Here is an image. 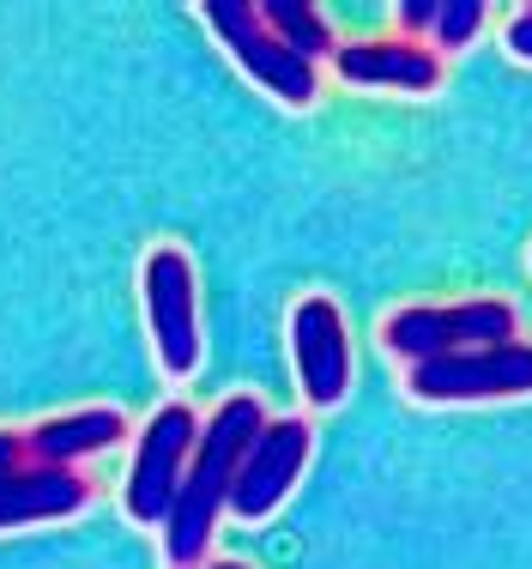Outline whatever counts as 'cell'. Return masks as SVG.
<instances>
[{"mask_svg": "<svg viewBox=\"0 0 532 569\" xmlns=\"http://www.w3.org/2000/svg\"><path fill=\"white\" fill-rule=\"evenodd\" d=\"M333 73L363 91H405V98H430L442 91V56L412 37H381V43H339Z\"/></svg>", "mask_w": 532, "mask_h": 569, "instance_id": "cell-9", "label": "cell"}, {"mask_svg": "<svg viewBox=\"0 0 532 569\" xmlns=\"http://www.w3.org/2000/svg\"><path fill=\"white\" fill-rule=\"evenodd\" d=\"M207 24H212V37L237 56V67L254 79L261 91H272L279 103H291V110H303V103H315V91H321V73H315V61H303L297 49H284L279 37L261 24V7L254 0H207Z\"/></svg>", "mask_w": 532, "mask_h": 569, "instance_id": "cell-3", "label": "cell"}, {"mask_svg": "<svg viewBox=\"0 0 532 569\" xmlns=\"http://www.w3.org/2000/svg\"><path fill=\"white\" fill-rule=\"evenodd\" d=\"M91 503V479L79 467H19L0 472V533L37 521H67Z\"/></svg>", "mask_w": 532, "mask_h": 569, "instance_id": "cell-10", "label": "cell"}, {"mask_svg": "<svg viewBox=\"0 0 532 569\" xmlns=\"http://www.w3.org/2000/svg\"><path fill=\"white\" fill-rule=\"evenodd\" d=\"M194 442H200V412L182 406V400L158 406L152 425L140 430L133 460H128V491H121V503H128V515L140 527H163L175 491H182V472H188Z\"/></svg>", "mask_w": 532, "mask_h": 569, "instance_id": "cell-5", "label": "cell"}, {"mask_svg": "<svg viewBox=\"0 0 532 569\" xmlns=\"http://www.w3.org/2000/svg\"><path fill=\"white\" fill-rule=\"evenodd\" d=\"M145 321H152V346L158 363L170 376H194L200 370V303H194V261L175 242H158L145 254Z\"/></svg>", "mask_w": 532, "mask_h": 569, "instance_id": "cell-6", "label": "cell"}, {"mask_svg": "<svg viewBox=\"0 0 532 569\" xmlns=\"http://www.w3.org/2000/svg\"><path fill=\"white\" fill-rule=\"evenodd\" d=\"M309 442H315L309 418H267L261 437L249 442V455H242V467H237L230 515H237V521H267V515L291 497V485L303 479Z\"/></svg>", "mask_w": 532, "mask_h": 569, "instance_id": "cell-7", "label": "cell"}, {"mask_svg": "<svg viewBox=\"0 0 532 569\" xmlns=\"http://www.w3.org/2000/svg\"><path fill=\"white\" fill-rule=\"evenodd\" d=\"M479 24H484L479 0H442V7H435V43H442V49H466L472 37H479Z\"/></svg>", "mask_w": 532, "mask_h": 569, "instance_id": "cell-13", "label": "cell"}, {"mask_svg": "<svg viewBox=\"0 0 532 569\" xmlns=\"http://www.w3.org/2000/svg\"><path fill=\"white\" fill-rule=\"evenodd\" d=\"M509 56L532 61V7H521V12H514V24H509Z\"/></svg>", "mask_w": 532, "mask_h": 569, "instance_id": "cell-15", "label": "cell"}, {"mask_svg": "<svg viewBox=\"0 0 532 569\" xmlns=\"http://www.w3.org/2000/svg\"><path fill=\"white\" fill-rule=\"evenodd\" d=\"M435 7H442V0H400V7H393V19H400L405 31H412V43H418V31L435 24Z\"/></svg>", "mask_w": 532, "mask_h": 569, "instance_id": "cell-14", "label": "cell"}, {"mask_svg": "<svg viewBox=\"0 0 532 569\" xmlns=\"http://www.w3.org/2000/svg\"><path fill=\"white\" fill-rule=\"evenodd\" d=\"M405 395L460 406V400H526L532 395V340L472 346L454 358H430L405 370Z\"/></svg>", "mask_w": 532, "mask_h": 569, "instance_id": "cell-4", "label": "cell"}, {"mask_svg": "<svg viewBox=\"0 0 532 569\" xmlns=\"http://www.w3.org/2000/svg\"><path fill=\"white\" fill-rule=\"evenodd\" d=\"M514 333V303L509 297H460V303H405L381 321V346L405 363L454 358L472 346H502Z\"/></svg>", "mask_w": 532, "mask_h": 569, "instance_id": "cell-2", "label": "cell"}, {"mask_svg": "<svg viewBox=\"0 0 532 569\" xmlns=\"http://www.w3.org/2000/svg\"><path fill=\"white\" fill-rule=\"evenodd\" d=\"M261 425H267V406L254 395H230L207 425H200V442H194L188 472H182V491H175L170 515H163V558L175 569L207 563L212 527H218V515L230 509V485H237V467H242V455H249V442L261 437Z\"/></svg>", "mask_w": 532, "mask_h": 569, "instance_id": "cell-1", "label": "cell"}, {"mask_svg": "<svg viewBox=\"0 0 532 569\" xmlns=\"http://www.w3.org/2000/svg\"><path fill=\"white\" fill-rule=\"evenodd\" d=\"M207 569H249V563H230V558H218V563H207Z\"/></svg>", "mask_w": 532, "mask_h": 569, "instance_id": "cell-16", "label": "cell"}, {"mask_svg": "<svg viewBox=\"0 0 532 569\" xmlns=\"http://www.w3.org/2000/svg\"><path fill=\"white\" fill-rule=\"evenodd\" d=\"M128 437V418L116 406H79V412L43 418V425L24 430V449H31V467H79L86 455H103Z\"/></svg>", "mask_w": 532, "mask_h": 569, "instance_id": "cell-11", "label": "cell"}, {"mask_svg": "<svg viewBox=\"0 0 532 569\" xmlns=\"http://www.w3.org/2000/svg\"><path fill=\"white\" fill-rule=\"evenodd\" d=\"M291 358H297L303 400L315 412H333L351 395V333L333 297H303L291 309Z\"/></svg>", "mask_w": 532, "mask_h": 569, "instance_id": "cell-8", "label": "cell"}, {"mask_svg": "<svg viewBox=\"0 0 532 569\" xmlns=\"http://www.w3.org/2000/svg\"><path fill=\"white\" fill-rule=\"evenodd\" d=\"M261 24L272 37H279L284 49H297L303 61H321L333 56V24H327V12L315 0H261Z\"/></svg>", "mask_w": 532, "mask_h": 569, "instance_id": "cell-12", "label": "cell"}]
</instances>
